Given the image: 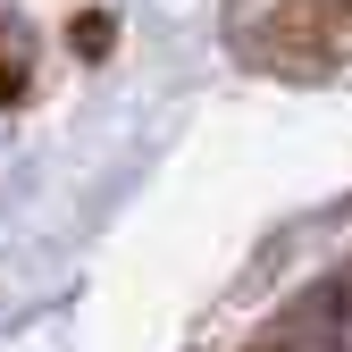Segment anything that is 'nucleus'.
<instances>
[{
    "instance_id": "nucleus-2",
    "label": "nucleus",
    "mask_w": 352,
    "mask_h": 352,
    "mask_svg": "<svg viewBox=\"0 0 352 352\" xmlns=\"http://www.w3.org/2000/svg\"><path fill=\"white\" fill-rule=\"evenodd\" d=\"M17 84H25V42H17L9 25H0V101H9Z\"/></svg>"
},
{
    "instance_id": "nucleus-1",
    "label": "nucleus",
    "mask_w": 352,
    "mask_h": 352,
    "mask_svg": "<svg viewBox=\"0 0 352 352\" xmlns=\"http://www.w3.org/2000/svg\"><path fill=\"white\" fill-rule=\"evenodd\" d=\"M269 352H352V269L344 277H319L311 294L277 319Z\"/></svg>"
}]
</instances>
